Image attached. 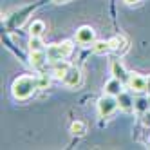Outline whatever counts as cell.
Segmentation results:
<instances>
[{
	"label": "cell",
	"instance_id": "6da1fadb",
	"mask_svg": "<svg viewBox=\"0 0 150 150\" xmlns=\"http://www.w3.org/2000/svg\"><path fill=\"white\" fill-rule=\"evenodd\" d=\"M35 89H38L36 85V78H31V76H20L13 81V96L16 100H27L31 94L35 92Z\"/></svg>",
	"mask_w": 150,
	"mask_h": 150
},
{
	"label": "cell",
	"instance_id": "7a4b0ae2",
	"mask_svg": "<svg viewBox=\"0 0 150 150\" xmlns=\"http://www.w3.org/2000/svg\"><path fill=\"white\" fill-rule=\"evenodd\" d=\"M47 58H49V62H58V60H65L71 52H72V44L69 40H65V42H62V44H52V45H49L47 49Z\"/></svg>",
	"mask_w": 150,
	"mask_h": 150
},
{
	"label": "cell",
	"instance_id": "3957f363",
	"mask_svg": "<svg viewBox=\"0 0 150 150\" xmlns=\"http://www.w3.org/2000/svg\"><path fill=\"white\" fill-rule=\"evenodd\" d=\"M120 107V103H117V96H112V94H107L101 96V98L98 100V112L101 117H109L116 112V109Z\"/></svg>",
	"mask_w": 150,
	"mask_h": 150
},
{
	"label": "cell",
	"instance_id": "277c9868",
	"mask_svg": "<svg viewBox=\"0 0 150 150\" xmlns=\"http://www.w3.org/2000/svg\"><path fill=\"white\" fill-rule=\"evenodd\" d=\"M96 36H94V29L92 27H89V25H83V27H80L78 31H76V42L78 44H81V45H92L94 44V40Z\"/></svg>",
	"mask_w": 150,
	"mask_h": 150
},
{
	"label": "cell",
	"instance_id": "5b68a950",
	"mask_svg": "<svg viewBox=\"0 0 150 150\" xmlns=\"http://www.w3.org/2000/svg\"><path fill=\"white\" fill-rule=\"evenodd\" d=\"M62 81L67 85V87H78L81 83V72L76 67H69V71L65 72V76L62 78Z\"/></svg>",
	"mask_w": 150,
	"mask_h": 150
},
{
	"label": "cell",
	"instance_id": "8992f818",
	"mask_svg": "<svg viewBox=\"0 0 150 150\" xmlns=\"http://www.w3.org/2000/svg\"><path fill=\"white\" fill-rule=\"evenodd\" d=\"M47 62H49V58H47V51H45V49L31 51V65H33V67L42 69Z\"/></svg>",
	"mask_w": 150,
	"mask_h": 150
},
{
	"label": "cell",
	"instance_id": "52a82bcc",
	"mask_svg": "<svg viewBox=\"0 0 150 150\" xmlns=\"http://www.w3.org/2000/svg\"><path fill=\"white\" fill-rule=\"evenodd\" d=\"M112 74H114V78L121 80L123 83H128V80H130V74L127 72L123 63H120V62H112Z\"/></svg>",
	"mask_w": 150,
	"mask_h": 150
},
{
	"label": "cell",
	"instance_id": "ba28073f",
	"mask_svg": "<svg viewBox=\"0 0 150 150\" xmlns=\"http://www.w3.org/2000/svg\"><path fill=\"white\" fill-rule=\"evenodd\" d=\"M134 101L136 100H132V96L128 94V92H125V91H121L120 94H117V103H120V109L121 110H130V109H134Z\"/></svg>",
	"mask_w": 150,
	"mask_h": 150
},
{
	"label": "cell",
	"instance_id": "9c48e42d",
	"mask_svg": "<svg viewBox=\"0 0 150 150\" xmlns=\"http://www.w3.org/2000/svg\"><path fill=\"white\" fill-rule=\"evenodd\" d=\"M51 65H52V74H54L56 78H63L65 76V72L69 71V63L65 62V60H58V62H51Z\"/></svg>",
	"mask_w": 150,
	"mask_h": 150
},
{
	"label": "cell",
	"instance_id": "30bf717a",
	"mask_svg": "<svg viewBox=\"0 0 150 150\" xmlns=\"http://www.w3.org/2000/svg\"><path fill=\"white\" fill-rule=\"evenodd\" d=\"M128 85H130L132 91H136V92H143V91H146V78L134 74V76H130V80H128Z\"/></svg>",
	"mask_w": 150,
	"mask_h": 150
},
{
	"label": "cell",
	"instance_id": "8fae6325",
	"mask_svg": "<svg viewBox=\"0 0 150 150\" xmlns=\"http://www.w3.org/2000/svg\"><path fill=\"white\" fill-rule=\"evenodd\" d=\"M121 91H123V81H121V80H117V78H112L110 81H107V83H105V92H107V94L117 96Z\"/></svg>",
	"mask_w": 150,
	"mask_h": 150
},
{
	"label": "cell",
	"instance_id": "7c38bea8",
	"mask_svg": "<svg viewBox=\"0 0 150 150\" xmlns=\"http://www.w3.org/2000/svg\"><path fill=\"white\" fill-rule=\"evenodd\" d=\"M44 31H45V22L44 20H35V22H31V25H29L31 36H42Z\"/></svg>",
	"mask_w": 150,
	"mask_h": 150
},
{
	"label": "cell",
	"instance_id": "4fadbf2b",
	"mask_svg": "<svg viewBox=\"0 0 150 150\" xmlns=\"http://www.w3.org/2000/svg\"><path fill=\"white\" fill-rule=\"evenodd\" d=\"M92 51H94V52H98V54H105V52L112 51V47H110V42H105V40L94 42V44H92Z\"/></svg>",
	"mask_w": 150,
	"mask_h": 150
},
{
	"label": "cell",
	"instance_id": "5bb4252c",
	"mask_svg": "<svg viewBox=\"0 0 150 150\" xmlns=\"http://www.w3.org/2000/svg\"><path fill=\"white\" fill-rule=\"evenodd\" d=\"M134 109H136L139 114L146 112V110L150 109V100H148V98H137V100L134 101Z\"/></svg>",
	"mask_w": 150,
	"mask_h": 150
},
{
	"label": "cell",
	"instance_id": "9a60e30c",
	"mask_svg": "<svg viewBox=\"0 0 150 150\" xmlns=\"http://www.w3.org/2000/svg\"><path fill=\"white\" fill-rule=\"evenodd\" d=\"M71 132L74 136H85V132H87V125H85L83 121H74L71 125Z\"/></svg>",
	"mask_w": 150,
	"mask_h": 150
},
{
	"label": "cell",
	"instance_id": "2e32d148",
	"mask_svg": "<svg viewBox=\"0 0 150 150\" xmlns=\"http://www.w3.org/2000/svg\"><path fill=\"white\" fill-rule=\"evenodd\" d=\"M29 47H31V51H40V49H44L42 38H40V36H31V40H29Z\"/></svg>",
	"mask_w": 150,
	"mask_h": 150
},
{
	"label": "cell",
	"instance_id": "e0dca14e",
	"mask_svg": "<svg viewBox=\"0 0 150 150\" xmlns=\"http://www.w3.org/2000/svg\"><path fill=\"white\" fill-rule=\"evenodd\" d=\"M49 83H51V78L47 76V74H40V76L36 78L38 89H47V87H49Z\"/></svg>",
	"mask_w": 150,
	"mask_h": 150
},
{
	"label": "cell",
	"instance_id": "ac0fdd59",
	"mask_svg": "<svg viewBox=\"0 0 150 150\" xmlns=\"http://www.w3.org/2000/svg\"><path fill=\"white\" fill-rule=\"evenodd\" d=\"M109 42H110V47H112V51L125 49V45H121V44H125V40H123L121 36H116V38H112V40H109Z\"/></svg>",
	"mask_w": 150,
	"mask_h": 150
},
{
	"label": "cell",
	"instance_id": "d6986e66",
	"mask_svg": "<svg viewBox=\"0 0 150 150\" xmlns=\"http://www.w3.org/2000/svg\"><path fill=\"white\" fill-rule=\"evenodd\" d=\"M146 91H148V92H150V76H148V78H146Z\"/></svg>",
	"mask_w": 150,
	"mask_h": 150
},
{
	"label": "cell",
	"instance_id": "ffe728a7",
	"mask_svg": "<svg viewBox=\"0 0 150 150\" xmlns=\"http://www.w3.org/2000/svg\"><path fill=\"white\" fill-rule=\"evenodd\" d=\"M127 4H136V2H139V0H125Z\"/></svg>",
	"mask_w": 150,
	"mask_h": 150
},
{
	"label": "cell",
	"instance_id": "44dd1931",
	"mask_svg": "<svg viewBox=\"0 0 150 150\" xmlns=\"http://www.w3.org/2000/svg\"><path fill=\"white\" fill-rule=\"evenodd\" d=\"M52 2H56V4H62V2H67V0H52Z\"/></svg>",
	"mask_w": 150,
	"mask_h": 150
}]
</instances>
